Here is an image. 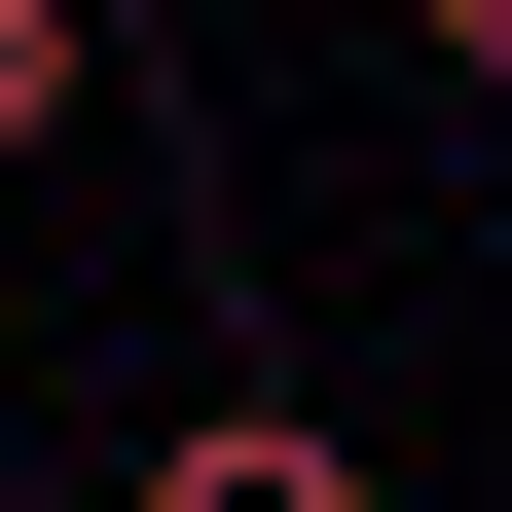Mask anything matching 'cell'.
<instances>
[{
	"instance_id": "obj_3",
	"label": "cell",
	"mask_w": 512,
	"mask_h": 512,
	"mask_svg": "<svg viewBox=\"0 0 512 512\" xmlns=\"http://www.w3.org/2000/svg\"><path fill=\"white\" fill-rule=\"evenodd\" d=\"M476 183H512V74H476Z\"/></svg>"
},
{
	"instance_id": "obj_1",
	"label": "cell",
	"mask_w": 512,
	"mask_h": 512,
	"mask_svg": "<svg viewBox=\"0 0 512 512\" xmlns=\"http://www.w3.org/2000/svg\"><path fill=\"white\" fill-rule=\"evenodd\" d=\"M147 512H366V439H330V403H183V439H147Z\"/></svg>"
},
{
	"instance_id": "obj_2",
	"label": "cell",
	"mask_w": 512,
	"mask_h": 512,
	"mask_svg": "<svg viewBox=\"0 0 512 512\" xmlns=\"http://www.w3.org/2000/svg\"><path fill=\"white\" fill-rule=\"evenodd\" d=\"M110 110V0H0V147H74Z\"/></svg>"
}]
</instances>
